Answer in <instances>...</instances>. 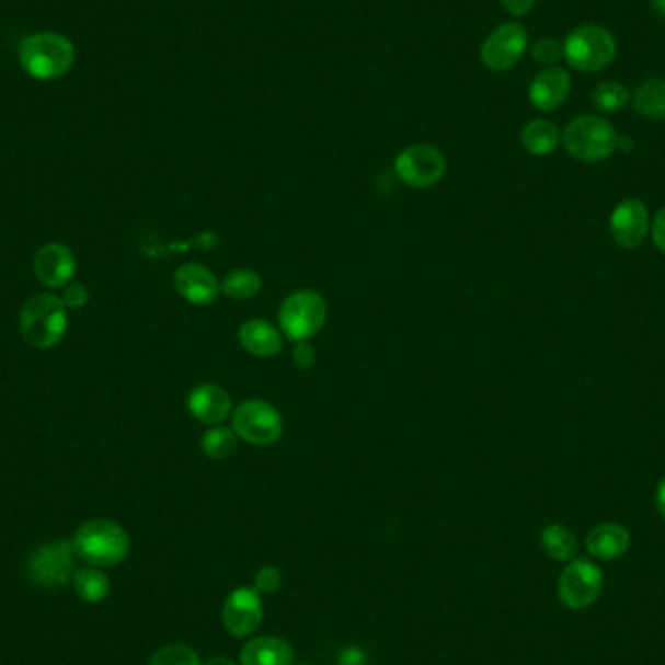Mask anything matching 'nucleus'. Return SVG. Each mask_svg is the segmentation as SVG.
Wrapping results in <instances>:
<instances>
[{"instance_id":"1","label":"nucleus","mask_w":665,"mask_h":665,"mask_svg":"<svg viewBox=\"0 0 665 665\" xmlns=\"http://www.w3.org/2000/svg\"><path fill=\"white\" fill-rule=\"evenodd\" d=\"M18 57L26 74L42 82H51L65 77L72 69L77 49L65 35L39 32L26 35L20 42Z\"/></svg>"},{"instance_id":"2","label":"nucleus","mask_w":665,"mask_h":665,"mask_svg":"<svg viewBox=\"0 0 665 665\" xmlns=\"http://www.w3.org/2000/svg\"><path fill=\"white\" fill-rule=\"evenodd\" d=\"M72 547L80 561L95 569H110L127 559L130 541L119 524L110 519H90L78 529Z\"/></svg>"},{"instance_id":"3","label":"nucleus","mask_w":665,"mask_h":665,"mask_svg":"<svg viewBox=\"0 0 665 665\" xmlns=\"http://www.w3.org/2000/svg\"><path fill=\"white\" fill-rule=\"evenodd\" d=\"M20 328L30 345L35 348H51L61 343L69 328L67 306L57 296H34L22 310Z\"/></svg>"},{"instance_id":"4","label":"nucleus","mask_w":665,"mask_h":665,"mask_svg":"<svg viewBox=\"0 0 665 665\" xmlns=\"http://www.w3.org/2000/svg\"><path fill=\"white\" fill-rule=\"evenodd\" d=\"M566 152L586 164L607 160L619 147V137L611 123L597 115H580L562 133Z\"/></svg>"},{"instance_id":"5","label":"nucleus","mask_w":665,"mask_h":665,"mask_svg":"<svg viewBox=\"0 0 665 665\" xmlns=\"http://www.w3.org/2000/svg\"><path fill=\"white\" fill-rule=\"evenodd\" d=\"M328 302L316 290H296L278 308V325L286 339L300 343L320 333L328 321Z\"/></svg>"},{"instance_id":"6","label":"nucleus","mask_w":665,"mask_h":665,"mask_svg":"<svg viewBox=\"0 0 665 665\" xmlns=\"http://www.w3.org/2000/svg\"><path fill=\"white\" fill-rule=\"evenodd\" d=\"M564 59L580 72H599L617 57L614 35L601 26H580L562 45Z\"/></svg>"},{"instance_id":"7","label":"nucleus","mask_w":665,"mask_h":665,"mask_svg":"<svg viewBox=\"0 0 665 665\" xmlns=\"http://www.w3.org/2000/svg\"><path fill=\"white\" fill-rule=\"evenodd\" d=\"M233 433L250 446H273L285 434V421L275 405L263 399H248L233 409Z\"/></svg>"},{"instance_id":"8","label":"nucleus","mask_w":665,"mask_h":665,"mask_svg":"<svg viewBox=\"0 0 665 665\" xmlns=\"http://www.w3.org/2000/svg\"><path fill=\"white\" fill-rule=\"evenodd\" d=\"M77 551L72 541H53L42 544L27 559L26 572L37 586L57 588L65 586L74 576Z\"/></svg>"},{"instance_id":"9","label":"nucleus","mask_w":665,"mask_h":665,"mask_svg":"<svg viewBox=\"0 0 665 665\" xmlns=\"http://www.w3.org/2000/svg\"><path fill=\"white\" fill-rule=\"evenodd\" d=\"M446 168V158L433 145H411L395 158L399 180L413 190H426L440 183Z\"/></svg>"},{"instance_id":"10","label":"nucleus","mask_w":665,"mask_h":665,"mask_svg":"<svg viewBox=\"0 0 665 665\" xmlns=\"http://www.w3.org/2000/svg\"><path fill=\"white\" fill-rule=\"evenodd\" d=\"M604 589V576L594 562L572 561L559 578V596L569 609H588Z\"/></svg>"},{"instance_id":"11","label":"nucleus","mask_w":665,"mask_h":665,"mask_svg":"<svg viewBox=\"0 0 665 665\" xmlns=\"http://www.w3.org/2000/svg\"><path fill=\"white\" fill-rule=\"evenodd\" d=\"M527 32L519 24H502L484 39L481 61L486 69L506 72L514 69L527 51Z\"/></svg>"},{"instance_id":"12","label":"nucleus","mask_w":665,"mask_h":665,"mask_svg":"<svg viewBox=\"0 0 665 665\" xmlns=\"http://www.w3.org/2000/svg\"><path fill=\"white\" fill-rule=\"evenodd\" d=\"M263 619L260 592L253 588L233 589L222 607V624L236 639L250 637L257 631Z\"/></svg>"},{"instance_id":"13","label":"nucleus","mask_w":665,"mask_h":665,"mask_svg":"<svg viewBox=\"0 0 665 665\" xmlns=\"http://www.w3.org/2000/svg\"><path fill=\"white\" fill-rule=\"evenodd\" d=\"M611 236L617 245L634 250L646 240L650 232V213L639 199H624L615 207L611 215Z\"/></svg>"},{"instance_id":"14","label":"nucleus","mask_w":665,"mask_h":665,"mask_svg":"<svg viewBox=\"0 0 665 665\" xmlns=\"http://www.w3.org/2000/svg\"><path fill=\"white\" fill-rule=\"evenodd\" d=\"M173 286L177 295L193 306H210L222 295L217 275L200 263H185L177 268L173 275Z\"/></svg>"},{"instance_id":"15","label":"nucleus","mask_w":665,"mask_h":665,"mask_svg":"<svg viewBox=\"0 0 665 665\" xmlns=\"http://www.w3.org/2000/svg\"><path fill=\"white\" fill-rule=\"evenodd\" d=\"M187 409L191 416L207 426L225 424L233 413L230 393L215 383H200L193 388L187 395Z\"/></svg>"},{"instance_id":"16","label":"nucleus","mask_w":665,"mask_h":665,"mask_svg":"<svg viewBox=\"0 0 665 665\" xmlns=\"http://www.w3.org/2000/svg\"><path fill=\"white\" fill-rule=\"evenodd\" d=\"M34 267L42 285L47 288H65L74 277L77 260L67 245L49 243L37 251Z\"/></svg>"},{"instance_id":"17","label":"nucleus","mask_w":665,"mask_h":665,"mask_svg":"<svg viewBox=\"0 0 665 665\" xmlns=\"http://www.w3.org/2000/svg\"><path fill=\"white\" fill-rule=\"evenodd\" d=\"M571 94V77L564 69L549 67L539 72L529 87V102L539 112H554Z\"/></svg>"},{"instance_id":"18","label":"nucleus","mask_w":665,"mask_h":665,"mask_svg":"<svg viewBox=\"0 0 665 665\" xmlns=\"http://www.w3.org/2000/svg\"><path fill=\"white\" fill-rule=\"evenodd\" d=\"M238 339L243 351L260 358L277 356L285 345V335L280 329L275 328L271 321L263 318H253L243 323L238 331Z\"/></svg>"},{"instance_id":"19","label":"nucleus","mask_w":665,"mask_h":665,"mask_svg":"<svg viewBox=\"0 0 665 665\" xmlns=\"http://www.w3.org/2000/svg\"><path fill=\"white\" fill-rule=\"evenodd\" d=\"M629 547H631V536L619 524H601L594 527L586 537V549L589 554L601 561L621 559L622 554L629 551Z\"/></svg>"},{"instance_id":"20","label":"nucleus","mask_w":665,"mask_h":665,"mask_svg":"<svg viewBox=\"0 0 665 665\" xmlns=\"http://www.w3.org/2000/svg\"><path fill=\"white\" fill-rule=\"evenodd\" d=\"M295 649L277 637L251 640L242 650V665H293Z\"/></svg>"},{"instance_id":"21","label":"nucleus","mask_w":665,"mask_h":665,"mask_svg":"<svg viewBox=\"0 0 665 665\" xmlns=\"http://www.w3.org/2000/svg\"><path fill=\"white\" fill-rule=\"evenodd\" d=\"M562 135L557 129V125L547 119L529 122L521 130V147L534 156L551 154L559 147Z\"/></svg>"},{"instance_id":"22","label":"nucleus","mask_w":665,"mask_h":665,"mask_svg":"<svg viewBox=\"0 0 665 665\" xmlns=\"http://www.w3.org/2000/svg\"><path fill=\"white\" fill-rule=\"evenodd\" d=\"M261 288H263V278L260 273L248 267L233 268L220 280L222 295L238 302L260 295Z\"/></svg>"},{"instance_id":"23","label":"nucleus","mask_w":665,"mask_h":665,"mask_svg":"<svg viewBox=\"0 0 665 665\" xmlns=\"http://www.w3.org/2000/svg\"><path fill=\"white\" fill-rule=\"evenodd\" d=\"M634 110L650 119H665V80L650 78L640 84L632 98Z\"/></svg>"},{"instance_id":"24","label":"nucleus","mask_w":665,"mask_h":665,"mask_svg":"<svg viewBox=\"0 0 665 665\" xmlns=\"http://www.w3.org/2000/svg\"><path fill=\"white\" fill-rule=\"evenodd\" d=\"M541 547L553 561H572L578 553V541L571 529L561 524H551L541 531Z\"/></svg>"},{"instance_id":"25","label":"nucleus","mask_w":665,"mask_h":665,"mask_svg":"<svg viewBox=\"0 0 665 665\" xmlns=\"http://www.w3.org/2000/svg\"><path fill=\"white\" fill-rule=\"evenodd\" d=\"M72 586H74V592L82 601L100 604V601H104L105 597L110 596L112 584L100 569L88 566V569H80V571L74 572Z\"/></svg>"},{"instance_id":"26","label":"nucleus","mask_w":665,"mask_h":665,"mask_svg":"<svg viewBox=\"0 0 665 665\" xmlns=\"http://www.w3.org/2000/svg\"><path fill=\"white\" fill-rule=\"evenodd\" d=\"M238 434L233 428H226L222 424L210 426L200 438V449L210 459H226L232 456L238 448Z\"/></svg>"},{"instance_id":"27","label":"nucleus","mask_w":665,"mask_h":665,"mask_svg":"<svg viewBox=\"0 0 665 665\" xmlns=\"http://www.w3.org/2000/svg\"><path fill=\"white\" fill-rule=\"evenodd\" d=\"M589 102L599 113H617L631 102V90L621 82H604L594 88Z\"/></svg>"},{"instance_id":"28","label":"nucleus","mask_w":665,"mask_h":665,"mask_svg":"<svg viewBox=\"0 0 665 665\" xmlns=\"http://www.w3.org/2000/svg\"><path fill=\"white\" fill-rule=\"evenodd\" d=\"M148 665H200V660L190 646L170 644L158 650L154 656L150 657Z\"/></svg>"},{"instance_id":"29","label":"nucleus","mask_w":665,"mask_h":665,"mask_svg":"<svg viewBox=\"0 0 665 665\" xmlns=\"http://www.w3.org/2000/svg\"><path fill=\"white\" fill-rule=\"evenodd\" d=\"M531 57L537 65L553 67L564 57V51H562V45L553 37H541L531 47Z\"/></svg>"},{"instance_id":"30","label":"nucleus","mask_w":665,"mask_h":665,"mask_svg":"<svg viewBox=\"0 0 665 665\" xmlns=\"http://www.w3.org/2000/svg\"><path fill=\"white\" fill-rule=\"evenodd\" d=\"M283 584V576L277 566H263L255 574V589L261 594H275Z\"/></svg>"},{"instance_id":"31","label":"nucleus","mask_w":665,"mask_h":665,"mask_svg":"<svg viewBox=\"0 0 665 665\" xmlns=\"http://www.w3.org/2000/svg\"><path fill=\"white\" fill-rule=\"evenodd\" d=\"M88 290L87 286L80 285V283H72V285L65 286L62 290L61 300L67 308H82L88 302Z\"/></svg>"},{"instance_id":"32","label":"nucleus","mask_w":665,"mask_h":665,"mask_svg":"<svg viewBox=\"0 0 665 665\" xmlns=\"http://www.w3.org/2000/svg\"><path fill=\"white\" fill-rule=\"evenodd\" d=\"M293 360H295L298 370H310L311 366L316 364L313 346L308 341L296 343L295 351H293Z\"/></svg>"},{"instance_id":"33","label":"nucleus","mask_w":665,"mask_h":665,"mask_svg":"<svg viewBox=\"0 0 665 665\" xmlns=\"http://www.w3.org/2000/svg\"><path fill=\"white\" fill-rule=\"evenodd\" d=\"M650 228H652V240L656 243L657 250L665 253V207L657 210L656 218Z\"/></svg>"},{"instance_id":"34","label":"nucleus","mask_w":665,"mask_h":665,"mask_svg":"<svg viewBox=\"0 0 665 665\" xmlns=\"http://www.w3.org/2000/svg\"><path fill=\"white\" fill-rule=\"evenodd\" d=\"M337 662L339 665H366L368 657H366V652L363 649L348 646L339 654Z\"/></svg>"},{"instance_id":"35","label":"nucleus","mask_w":665,"mask_h":665,"mask_svg":"<svg viewBox=\"0 0 665 665\" xmlns=\"http://www.w3.org/2000/svg\"><path fill=\"white\" fill-rule=\"evenodd\" d=\"M501 2L512 16H526L536 7V0H501Z\"/></svg>"},{"instance_id":"36","label":"nucleus","mask_w":665,"mask_h":665,"mask_svg":"<svg viewBox=\"0 0 665 665\" xmlns=\"http://www.w3.org/2000/svg\"><path fill=\"white\" fill-rule=\"evenodd\" d=\"M656 506L660 516L665 519V477L657 483L656 489Z\"/></svg>"},{"instance_id":"37","label":"nucleus","mask_w":665,"mask_h":665,"mask_svg":"<svg viewBox=\"0 0 665 665\" xmlns=\"http://www.w3.org/2000/svg\"><path fill=\"white\" fill-rule=\"evenodd\" d=\"M205 665H238L233 664L232 660H228V657H213V660H208Z\"/></svg>"},{"instance_id":"38","label":"nucleus","mask_w":665,"mask_h":665,"mask_svg":"<svg viewBox=\"0 0 665 665\" xmlns=\"http://www.w3.org/2000/svg\"><path fill=\"white\" fill-rule=\"evenodd\" d=\"M652 7H654L656 12H660L662 16H665V0H652Z\"/></svg>"}]
</instances>
